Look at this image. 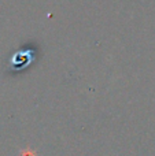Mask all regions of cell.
<instances>
[{"mask_svg":"<svg viewBox=\"0 0 155 156\" xmlns=\"http://www.w3.org/2000/svg\"><path fill=\"white\" fill-rule=\"evenodd\" d=\"M21 156H37V154H36L34 149L26 148V149H23V151H21Z\"/></svg>","mask_w":155,"mask_h":156,"instance_id":"1","label":"cell"}]
</instances>
